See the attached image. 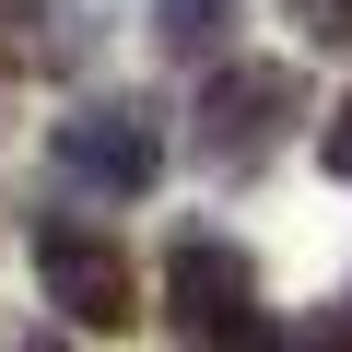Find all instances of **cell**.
Returning <instances> with one entry per match:
<instances>
[{"mask_svg":"<svg viewBox=\"0 0 352 352\" xmlns=\"http://www.w3.org/2000/svg\"><path fill=\"white\" fill-rule=\"evenodd\" d=\"M36 282H47V305H59L71 329H129V317H141L129 247H118L106 223H82V212H47V223H36Z\"/></svg>","mask_w":352,"mask_h":352,"instance_id":"7a4b0ae2","label":"cell"},{"mask_svg":"<svg viewBox=\"0 0 352 352\" xmlns=\"http://www.w3.org/2000/svg\"><path fill=\"white\" fill-rule=\"evenodd\" d=\"M317 164H329V176H352V106H340V129L317 141Z\"/></svg>","mask_w":352,"mask_h":352,"instance_id":"52a82bcc","label":"cell"},{"mask_svg":"<svg viewBox=\"0 0 352 352\" xmlns=\"http://www.w3.org/2000/svg\"><path fill=\"white\" fill-rule=\"evenodd\" d=\"M59 176L71 188H106V200H141L153 176H164V118L153 106H71L59 118Z\"/></svg>","mask_w":352,"mask_h":352,"instance_id":"277c9868","label":"cell"},{"mask_svg":"<svg viewBox=\"0 0 352 352\" xmlns=\"http://www.w3.org/2000/svg\"><path fill=\"white\" fill-rule=\"evenodd\" d=\"M282 12H294L317 47H352V0H282Z\"/></svg>","mask_w":352,"mask_h":352,"instance_id":"8992f818","label":"cell"},{"mask_svg":"<svg viewBox=\"0 0 352 352\" xmlns=\"http://www.w3.org/2000/svg\"><path fill=\"white\" fill-rule=\"evenodd\" d=\"M153 47L164 59H223L235 47V0H164V12H153Z\"/></svg>","mask_w":352,"mask_h":352,"instance_id":"5b68a950","label":"cell"},{"mask_svg":"<svg viewBox=\"0 0 352 352\" xmlns=\"http://www.w3.org/2000/svg\"><path fill=\"white\" fill-rule=\"evenodd\" d=\"M24 352H59V340H24Z\"/></svg>","mask_w":352,"mask_h":352,"instance_id":"ba28073f","label":"cell"},{"mask_svg":"<svg viewBox=\"0 0 352 352\" xmlns=\"http://www.w3.org/2000/svg\"><path fill=\"white\" fill-rule=\"evenodd\" d=\"M164 294H176V329H188L200 352H247V340H258V270H247V247H223V235H176Z\"/></svg>","mask_w":352,"mask_h":352,"instance_id":"3957f363","label":"cell"},{"mask_svg":"<svg viewBox=\"0 0 352 352\" xmlns=\"http://www.w3.org/2000/svg\"><path fill=\"white\" fill-rule=\"evenodd\" d=\"M294 118H305V82H294V71L223 59L212 94H200V164H212V176H258V164L294 141Z\"/></svg>","mask_w":352,"mask_h":352,"instance_id":"6da1fadb","label":"cell"}]
</instances>
